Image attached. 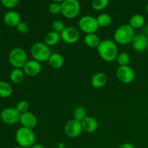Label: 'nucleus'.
Returning a JSON list of instances; mask_svg holds the SVG:
<instances>
[{
	"label": "nucleus",
	"instance_id": "obj_19",
	"mask_svg": "<svg viewBox=\"0 0 148 148\" xmlns=\"http://www.w3.org/2000/svg\"><path fill=\"white\" fill-rule=\"evenodd\" d=\"M145 23V20L144 16L140 14H137L133 15L131 17L130 20V25L131 26L132 28L137 29L140 28L144 25Z\"/></svg>",
	"mask_w": 148,
	"mask_h": 148
},
{
	"label": "nucleus",
	"instance_id": "obj_29",
	"mask_svg": "<svg viewBox=\"0 0 148 148\" xmlns=\"http://www.w3.org/2000/svg\"><path fill=\"white\" fill-rule=\"evenodd\" d=\"M52 28L53 29V31L56 32V33H62L64 30L65 29L64 24L61 20H55L52 24Z\"/></svg>",
	"mask_w": 148,
	"mask_h": 148
},
{
	"label": "nucleus",
	"instance_id": "obj_9",
	"mask_svg": "<svg viewBox=\"0 0 148 148\" xmlns=\"http://www.w3.org/2000/svg\"><path fill=\"white\" fill-rule=\"evenodd\" d=\"M116 75L121 82L129 84L132 82L135 77L134 72L130 66H121L117 69Z\"/></svg>",
	"mask_w": 148,
	"mask_h": 148
},
{
	"label": "nucleus",
	"instance_id": "obj_23",
	"mask_svg": "<svg viewBox=\"0 0 148 148\" xmlns=\"http://www.w3.org/2000/svg\"><path fill=\"white\" fill-rule=\"evenodd\" d=\"M12 88L8 82L5 81H0V97L8 98L12 95Z\"/></svg>",
	"mask_w": 148,
	"mask_h": 148
},
{
	"label": "nucleus",
	"instance_id": "obj_17",
	"mask_svg": "<svg viewBox=\"0 0 148 148\" xmlns=\"http://www.w3.org/2000/svg\"><path fill=\"white\" fill-rule=\"evenodd\" d=\"M48 61H49V65L53 69H59L62 67L64 62L63 56L59 53H52Z\"/></svg>",
	"mask_w": 148,
	"mask_h": 148
},
{
	"label": "nucleus",
	"instance_id": "obj_30",
	"mask_svg": "<svg viewBox=\"0 0 148 148\" xmlns=\"http://www.w3.org/2000/svg\"><path fill=\"white\" fill-rule=\"evenodd\" d=\"M16 108L20 114H23V113H25L27 111L29 108V104L27 101H21L17 103Z\"/></svg>",
	"mask_w": 148,
	"mask_h": 148
},
{
	"label": "nucleus",
	"instance_id": "obj_12",
	"mask_svg": "<svg viewBox=\"0 0 148 148\" xmlns=\"http://www.w3.org/2000/svg\"><path fill=\"white\" fill-rule=\"evenodd\" d=\"M132 47L136 51L144 52L148 48V38L147 36L145 34L135 35L132 40Z\"/></svg>",
	"mask_w": 148,
	"mask_h": 148
},
{
	"label": "nucleus",
	"instance_id": "obj_31",
	"mask_svg": "<svg viewBox=\"0 0 148 148\" xmlns=\"http://www.w3.org/2000/svg\"><path fill=\"white\" fill-rule=\"evenodd\" d=\"M3 5L7 8H14L18 4V0H2L1 1Z\"/></svg>",
	"mask_w": 148,
	"mask_h": 148
},
{
	"label": "nucleus",
	"instance_id": "obj_14",
	"mask_svg": "<svg viewBox=\"0 0 148 148\" xmlns=\"http://www.w3.org/2000/svg\"><path fill=\"white\" fill-rule=\"evenodd\" d=\"M20 121L23 127L30 129V130L35 128L37 125V119L36 116L33 113L29 112V111L21 114Z\"/></svg>",
	"mask_w": 148,
	"mask_h": 148
},
{
	"label": "nucleus",
	"instance_id": "obj_33",
	"mask_svg": "<svg viewBox=\"0 0 148 148\" xmlns=\"http://www.w3.org/2000/svg\"><path fill=\"white\" fill-rule=\"evenodd\" d=\"M119 148H135L134 146L131 143H124V144L121 145V146H119Z\"/></svg>",
	"mask_w": 148,
	"mask_h": 148
},
{
	"label": "nucleus",
	"instance_id": "obj_8",
	"mask_svg": "<svg viewBox=\"0 0 148 148\" xmlns=\"http://www.w3.org/2000/svg\"><path fill=\"white\" fill-rule=\"evenodd\" d=\"M21 114L14 108H6L1 113V119L7 124H14L20 121Z\"/></svg>",
	"mask_w": 148,
	"mask_h": 148
},
{
	"label": "nucleus",
	"instance_id": "obj_32",
	"mask_svg": "<svg viewBox=\"0 0 148 148\" xmlns=\"http://www.w3.org/2000/svg\"><path fill=\"white\" fill-rule=\"evenodd\" d=\"M17 30L21 33H27L28 30V25L25 22H20L16 27Z\"/></svg>",
	"mask_w": 148,
	"mask_h": 148
},
{
	"label": "nucleus",
	"instance_id": "obj_2",
	"mask_svg": "<svg viewBox=\"0 0 148 148\" xmlns=\"http://www.w3.org/2000/svg\"><path fill=\"white\" fill-rule=\"evenodd\" d=\"M15 139L20 147L26 148L32 147L35 145L36 135L30 129L21 127L16 132Z\"/></svg>",
	"mask_w": 148,
	"mask_h": 148
},
{
	"label": "nucleus",
	"instance_id": "obj_3",
	"mask_svg": "<svg viewBox=\"0 0 148 148\" xmlns=\"http://www.w3.org/2000/svg\"><path fill=\"white\" fill-rule=\"evenodd\" d=\"M135 36L134 29L130 25H122L117 28L114 33V39L118 43L126 45L132 42Z\"/></svg>",
	"mask_w": 148,
	"mask_h": 148
},
{
	"label": "nucleus",
	"instance_id": "obj_16",
	"mask_svg": "<svg viewBox=\"0 0 148 148\" xmlns=\"http://www.w3.org/2000/svg\"><path fill=\"white\" fill-rule=\"evenodd\" d=\"M82 129L88 133H92L98 129V124L95 119L91 116H86L85 119L81 121Z\"/></svg>",
	"mask_w": 148,
	"mask_h": 148
},
{
	"label": "nucleus",
	"instance_id": "obj_13",
	"mask_svg": "<svg viewBox=\"0 0 148 148\" xmlns=\"http://www.w3.org/2000/svg\"><path fill=\"white\" fill-rule=\"evenodd\" d=\"M41 71V65L40 62L35 60H29L23 67V72L25 74L30 77H34L38 75Z\"/></svg>",
	"mask_w": 148,
	"mask_h": 148
},
{
	"label": "nucleus",
	"instance_id": "obj_38",
	"mask_svg": "<svg viewBox=\"0 0 148 148\" xmlns=\"http://www.w3.org/2000/svg\"><path fill=\"white\" fill-rule=\"evenodd\" d=\"M14 148H24V147H20V146H19V147H15Z\"/></svg>",
	"mask_w": 148,
	"mask_h": 148
},
{
	"label": "nucleus",
	"instance_id": "obj_18",
	"mask_svg": "<svg viewBox=\"0 0 148 148\" xmlns=\"http://www.w3.org/2000/svg\"><path fill=\"white\" fill-rule=\"evenodd\" d=\"M107 82V77L106 76L105 74L101 73H97L92 77V80H91V83L92 85L95 88H101L106 84Z\"/></svg>",
	"mask_w": 148,
	"mask_h": 148
},
{
	"label": "nucleus",
	"instance_id": "obj_36",
	"mask_svg": "<svg viewBox=\"0 0 148 148\" xmlns=\"http://www.w3.org/2000/svg\"><path fill=\"white\" fill-rule=\"evenodd\" d=\"M58 147H59V148H64V145L63 143H60V144L59 145V146H58Z\"/></svg>",
	"mask_w": 148,
	"mask_h": 148
},
{
	"label": "nucleus",
	"instance_id": "obj_20",
	"mask_svg": "<svg viewBox=\"0 0 148 148\" xmlns=\"http://www.w3.org/2000/svg\"><path fill=\"white\" fill-rule=\"evenodd\" d=\"M61 39V34L55 31H51L45 37V42L48 46H54L57 44Z\"/></svg>",
	"mask_w": 148,
	"mask_h": 148
},
{
	"label": "nucleus",
	"instance_id": "obj_21",
	"mask_svg": "<svg viewBox=\"0 0 148 148\" xmlns=\"http://www.w3.org/2000/svg\"><path fill=\"white\" fill-rule=\"evenodd\" d=\"M84 41L85 44L88 46L89 47H98L99 46L100 38L95 33H91V34H87L84 38Z\"/></svg>",
	"mask_w": 148,
	"mask_h": 148
},
{
	"label": "nucleus",
	"instance_id": "obj_24",
	"mask_svg": "<svg viewBox=\"0 0 148 148\" xmlns=\"http://www.w3.org/2000/svg\"><path fill=\"white\" fill-rule=\"evenodd\" d=\"M97 21H98V25L101 27H107L112 22V18L111 16L106 13H102L99 14L97 17Z\"/></svg>",
	"mask_w": 148,
	"mask_h": 148
},
{
	"label": "nucleus",
	"instance_id": "obj_1",
	"mask_svg": "<svg viewBox=\"0 0 148 148\" xmlns=\"http://www.w3.org/2000/svg\"><path fill=\"white\" fill-rule=\"evenodd\" d=\"M97 48L99 55L103 60L106 62H112L117 58L118 49L113 40L106 39L101 41Z\"/></svg>",
	"mask_w": 148,
	"mask_h": 148
},
{
	"label": "nucleus",
	"instance_id": "obj_35",
	"mask_svg": "<svg viewBox=\"0 0 148 148\" xmlns=\"http://www.w3.org/2000/svg\"><path fill=\"white\" fill-rule=\"evenodd\" d=\"M145 36H148V25H146L145 26Z\"/></svg>",
	"mask_w": 148,
	"mask_h": 148
},
{
	"label": "nucleus",
	"instance_id": "obj_25",
	"mask_svg": "<svg viewBox=\"0 0 148 148\" xmlns=\"http://www.w3.org/2000/svg\"><path fill=\"white\" fill-rule=\"evenodd\" d=\"M85 118H86V111L85 108L79 106L75 108L74 111V119L81 122Z\"/></svg>",
	"mask_w": 148,
	"mask_h": 148
},
{
	"label": "nucleus",
	"instance_id": "obj_27",
	"mask_svg": "<svg viewBox=\"0 0 148 148\" xmlns=\"http://www.w3.org/2000/svg\"><path fill=\"white\" fill-rule=\"evenodd\" d=\"M92 7L95 10H102L108 6V0H92Z\"/></svg>",
	"mask_w": 148,
	"mask_h": 148
},
{
	"label": "nucleus",
	"instance_id": "obj_4",
	"mask_svg": "<svg viewBox=\"0 0 148 148\" xmlns=\"http://www.w3.org/2000/svg\"><path fill=\"white\" fill-rule=\"evenodd\" d=\"M30 52L35 60L38 61V62H43L49 60L51 55L52 54L49 46L41 42L34 43L32 46Z\"/></svg>",
	"mask_w": 148,
	"mask_h": 148
},
{
	"label": "nucleus",
	"instance_id": "obj_5",
	"mask_svg": "<svg viewBox=\"0 0 148 148\" xmlns=\"http://www.w3.org/2000/svg\"><path fill=\"white\" fill-rule=\"evenodd\" d=\"M9 61L14 67L17 69L24 67L27 62V53L21 48H14L10 52Z\"/></svg>",
	"mask_w": 148,
	"mask_h": 148
},
{
	"label": "nucleus",
	"instance_id": "obj_10",
	"mask_svg": "<svg viewBox=\"0 0 148 148\" xmlns=\"http://www.w3.org/2000/svg\"><path fill=\"white\" fill-rule=\"evenodd\" d=\"M61 38L65 43L72 44L79 40V33L76 27H66L61 33Z\"/></svg>",
	"mask_w": 148,
	"mask_h": 148
},
{
	"label": "nucleus",
	"instance_id": "obj_26",
	"mask_svg": "<svg viewBox=\"0 0 148 148\" xmlns=\"http://www.w3.org/2000/svg\"><path fill=\"white\" fill-rule=\"evenodd\" d=\"M117 62L120 66H128L130 62V56L126 52H122L117 56Z\"/></svg>",
	"mask_w": 148,
	"mask_h": 148
},
{
	"label": "nucleus",
	"instance_id": "obj_6",
	"mask_svg": "<svg viewBox=\"0 0 148 148\" xmlns=\"http://www.w3.org/2000/svg\"><path fill=\"white\" fill-rule=\"evenodd\" d=\"M61 5L62 14L66 18H75L80 11V4L77 0H64Z\"/></svg>",
	"mask_w": 148,
	"mask_h": 148
},
{
	"label": "nucleus",
	"instance_id": "obj_40",
	"mask_svg": "<svg viewBox=\"0 0 148 148\" xmlns=\"http://www.w3.org/2000/svg\"><path fill=\"white\" fill-rule=\"evenodd\" d=\"M56 148H59V147H56Z\"/></svg>",
	"mask_w": 148,
	"mask_h": 148
},
{
	"label": "nucleus",
	"instance_id": "obj_37",
	"mask_svg": "<svg viewBox=\"0 0 148 148\" xmlns=\"http://www.w3.org/2000/svg\"><path fill=\"white\" fill-rule=\"evenodd\" d=\"M146 10H147V12H148V2L147 3V5H146Z\"/></svg>",
	"mask_w": 148,
	"mask_h": 148
},
{
	"label": "nucleus",
	"instance_id": "obj_11",
	"mask_svg": "<svg viewBox=\"0 0 148 148\" xmlns=\"http://www.w3.org/2000/svg\"><path fill=\"white\" fill-rule=\"evenodd\" d=\"M82 124L80 121L75 119L69 120L64 127V132L66 135L69 137H78L82 133Z\"/></svg>",
	"mask_w": 148,
	"mask_h": 148
},
{
	"label": "nucleus",
	"instance_id": "obj_34",
	"mask_svg": "<svg viewBox=\"0 0 148 148\" xmlns=\"http://www.w3.org/2000/svg\"><path fill=\"white\" fill-rule=\"evenodd\" d=\"M30 148H45L43 147L42 145H40V144H35L33 145L32 147H30Z\"/></svg>",
	"mask_w": 148,
	"mask_h": 148
},
{
	"label": "nucleus",
	"instance_id": "obj_15",
	"mask_svg": "<svg viewBox=\"0 0 148 148\" xmlns=\"http://www.w3.org/2000/svg\"><path fill=\"white\" fill-rule=\"evenodd\" d=\"M4 20L6 25L10 27H17V25L21 22L20 14L14 10L7 12L4 15Z\"/></svg>",
	"mask_w": 148,
	"mask_h": 148
},
{
	"label": "nucleus",
	"instance_id": "obj_7",
	"mask_svg": "<svg viewBox=\"0 0 148 148\" xmlns=\"http://www.w3.org/2000/svg\"><path fill=\"white\" fill-rule=\"evenodd\" d=\"M79 27L83 32L87 34L95 33L98 30V25L97 19L92 16H83L79 21Z\"/></svg>",
	"mask_w": 148,
	"mask_h": 148
},
{
	"label": "nucleus",
	"instance_id": "obj_28",
	"mask_svg": "<svg viewBox=\"0 0 148 148\" xmlns=\"http://www.w3.org/2000/svg\"><path fill=\"white\" fill-rule=\"evenodd\" d=\"M49 10L51 14H57L62 12V5L57 1H53L49 4Z\"/></svg>",
	"mask_w": 148,
	"mask_h": 148
},
{
	"label": "nucleus",
	"instance_id": "obj_39",
	"mask_svg": "<svg viewBox=\"0 0 148 148\" xmlns=\"http://www.w3.org/2000/svg\"><path fill=\"white\" fill-rule=\"evenodd\" d=\"M0 2H1V1H0Z\"/></svg>",
	"mask_w": 148,
	"mask_h": 148
},
{
	"label": "nucleus",
	"instance_id": "obj_22",
	"mask_svg": "<svg viewBox=\"0 0 148 148\" xmlns=\"http://www.w3.org/2000/svg\"><path fill=\"white\" fill-rule=\"evenodd\" d=\"M10 77L12 82L15 84H19L24 79V72L20 69L14 68L10 73Z\"/></svg>",
	"mask_w": 148,
	"mask_h": 148
}]
</instances>
